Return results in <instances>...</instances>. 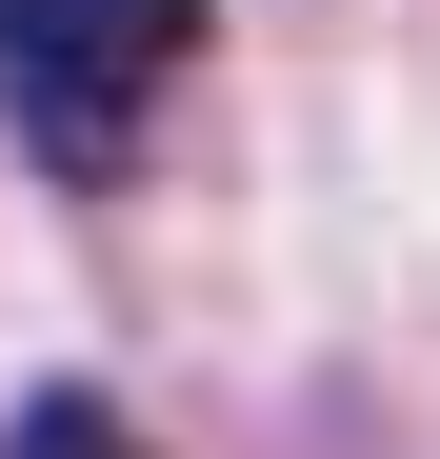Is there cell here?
I'll list each match as a JSON object with an SVG mask.
<instances>
[{
    "instance_id": "obj_1",
    "label": "cell",
    "mask_w": 440,
    "mask_h": 459,
    "mask_svg": "<svg viewBox=\"0 0 440 459\" xmlns=\"http://www.w3.org/2000/svg\"><path fill=\"white\" fill-rule=\"evenodd\" d=\"M180 60H200V0H0V120L40 180H120Z\"/></svg>"
},
{
    "instance_id": "obj_2",
    "label": "cell",
    "mask_w": 440,
    "mask_h": 459,
    "mask_svg": "<svg viewBox=\"0 0 440 459\" xmlns=\"http://www.w3.org/2000/svg\"><path fill=\"white\" fill-rule=\"evenodd\" d=\"M0 459H140V439H120V400L60 379V400H21V439H0Z\"/></svg>"
}]
</instances>
